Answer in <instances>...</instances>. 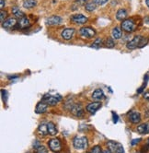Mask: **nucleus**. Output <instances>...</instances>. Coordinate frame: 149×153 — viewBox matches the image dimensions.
I'll use <instances>...</instances> for the list:
<instances>
[{"instance_id":"f257e3e1","label":"nucleus","mask_w":149,"mask_h":153,"mask_svg":"<svg viewBox=\"0 0 149 153\" xmlns=\"http://www.w3.org/2000/svg\"><path fill=\"white\" fill-rule=\"evenodd\" d=\"M147 42H148L147 38H145L142 35H137V36L134 37L133 40L127 42L126 47L130 50H134L136 48H143L147 45Z\"/></svg>"},{"instance_id":"f03ea898","label":"nucleus","mask_w":149,"mask_h":153,"mask_svg":"<svg viewBox=\"0 0 149 153\" xmlns=\"http://www.w3.org/2000/svg\"><path fill=\"white\" fill-rule=\"evenodd\" d=\"M88 138L86 137H74L73 140V146L76 149H85L88 148Z\"/></svg>"},{"instance_id":"7ed1b4c3","label":"nucleus","mask_w":149,"mask_h":153,"mask_svg":"<svg viewBox=\"0 0 149 153\" xmlns=\"http://www.w3.org/2000/svg\"><path fill=\"white\" fill-rule=\"evenodd\" d=\"M62 100V97L58 94L56 95H52V94H45L44 97H42V102H45L46 104L50 105V106H55L60 101Z\"/></svg>"},{"instance_id":"20e7f679","label":"nucleus","mask_w":149,"mask_h":153,"mask_svg":"<svg viewBox=\"0 0 149 153\" xmlns=\"http://www.w3.org/2000/svg\"><path fill=\"white\" fill-rule=\"evenodd\" d=\"M135 22L134 21V19H126L123 21H122L121 24V28L122 29V30L126 31V32H132L135 30Z\"/></svg>"},{"instance_id":"39448f33","label":"nucleus","mask_w":149,"mask_h":153,"mask_svg":"<svg viewBox=\"0 0 149 153\" xmlns=\"http://www.w3.org/2000/svg\"><path fill=\"white\" fill-rule=\"evenodd\" d=\"M48 146L50 149L55 153H59L62 150V144H61V141L58 138L50 139L48 141Z\"/></svg>"},{"instance_id":"423d86ee","label":"nucleus","mask_w":149,"mask_h":153,"mask_svg":"<svg viewBox=\"0 0 149 153\" xmlns=\"http://www.w3.org/2000/svg\"><path fill=\"white\" fill-rule=\"evenodd\" d=\"M79 34L81 37H83L85 39H89L96 35V31L94 29H92L90 27H82L79 30Z\"/></svg>"},{"instance_id":"0eeeda50","label":"nucleus","mask_w":149,"mask_h":153,"mask_svg":"<svg viewBox=\"0 0 149 153\" xmlns=\"http://www.w3.org/2000/svg\"><path fill=\"white\" fill-rule=\"evenodd\" d=\"M70 112L77 117H82L84 115V111L83 108L80 104H73L72 107L70 108Z\"/></svg>"},{"instance_id":"6e6552de","label":"nucleus","mask_w":149,"mask_h":153,"mask_svg":"<svg viewBox=\"0 0 149 153\" xmlns=\"http://www.w3.org/2000/svg\"><path fill=\"white\" fill-rule=\"evenodd\" d=\"M71 21L77 24H84L88 21V18L82 14H76L71 17Z\"/></svg>"},{"instance_id":"1a4fd4ad","label":"nucleus","mask_w":149,"mask_h":153,"mask_svg":"<svg viewBox=\"0 0 149 153\" xmlns=\"http://www.w3.org/2000/svg\"><path fill=\"white\" fill-rule=\"evenodd\" d=\"M62 22V18H60L59 16H52L46 19L45 23L48 26H56L59 25Z\"/></svg>"},{"instance_id":"9d476101","label":"nucleus","mask_w":149,"mask_h":153,"mask_svg":"<svg viewBox=\"0 0 149 153\" xmlns=\"http://www.w3.org/2000/svg\"><path fill=\"white\" fill-rule=\"evenodd\" d=\"M101 102H91V103H89V104H88L87 105V111L89 112V113H90L91 114H95L96 112H97L99 109L101 107Z\"/></svg>"},{"instance_id":"9b49d317","label":"nucleus","mask_w":149,"mask_h":153,"mask_svg":"<svg viewBox=\"0 0 149 153\" xmlns=\"http://www.w3.org/2000/svg\"><path fill=\"white\" fill-rule=\"evenodd\" d=\"M74 30L73 28H67V29H65L62 32H61V36L63 40H66V41H69L72 39V37L74 36Z\"/></svg>"},{"instance_id":"f8f14e48","label":"nucleus","mask_w":149,"mask_h":153,"mask_svg":"<svg viewBox=\"0 0 149 153\" xmlns=\"http://www.w3.org/2000/svg\"><path fill=\"white\" fill-rule=\"evenodd\" d=\"M47 107H48V104H46L45 102H44L41 101L37 104V106L35 108V113L38 114H44L47 111Z\"/></svg>"},{"instance_id":"ddd939ff","label":"nucleus","mask_w":149,"mask_h":153,"mask_svg":"<svg viewBox=\"0 0 149 153\" xmlns=\"http://www.w3.org/2000/svg\"><path fill=\"white\" fill-rule=\"evenodd\" d=\"M129 120L133 124H138L141 121V114L138 112H132L129 114Z\"/></svg>"},{"instance_id":"4468645a","label":"nucleus","mask_w":149,"mask_h":153,"mask_svg":"<svg viewBox=\"0 0 149 153\" xmlns=\"http://www.w3.org/2000/svg\"><path fill=\"white\" fill-rule=\"evenodd\" d=\"M18 20L15 18H11V19H8L7 20H5L4 22L2 23V27L6 28V29H9V28H13L15 25H17Z\"/></svg>"},{"instance_id":"2eb2a0df","label":"nucleus","mask_w":149,"mask_h":153,"mask_svg":"<svg viewBox=\"0 0 149 153\" xmlns=\"http://www.w3.org/2000/svg\"><path fill=\"white\" fill-rule=\"evenodd\" d=\"M30 20L27 17H23V18H21L19 19L18 20V27L20 29H26L28 27H30Z\"/></svg>"},{"instance_id":"dca6fc26","label":"nucleus","mask_w":149,"mask_h":153,"mask_svg":"<svg viewBox=\"0 0 149 153\" xmlns=\"http://www.w3.org/2000/svg\"><path fill=\"white\" fill-rule=\"evenodd\" d=\"M137 132L139 134H148L149 133V125L148 124H141L137 126Z\"/></svg>"},{"instance_id":"f3484780","label":"nucleus","mask_w":149,"mask_h":153,"mask_svg":"<svg viewBox=\"0 0 149 153\" xmlns=\"http://www.w3.org/2000/svg\"><path fill=\"white\" fill-rule=\"evenodd\" d=\"M127 18V11L125 9L122 8V9H119L118 11H117V14H116V19L118 20H121V21H123L124 19H126Z\"/></svg>"},{"instance_id":"a211bd4d","label":"nucleus","mask_w":149,"mask_h":153,"mask_svg":"<svg viewBox=\"0 0 149 153\" xmlns=\"http://www.w3.org/2000/svg\"><path fill=\"white\" fill-rule=\"evenodd\" d=\"M103 97H104V93H103V91L100 90V89L96 90V91L93 92V94H92V99H93V100H96V101H100V100H101Z\"/></svg>"},{"instance_id":"6ab92c4d","label":"nucleus","mask_w":149,"mask_h":153,"mask_svg":"<svg viewBox=\"0 0 149 153\" xmlns=\"http://www.w3.org/2000/svg\"><path fill=\"white\" fill-rule=\"evenodd\" d=\"M111 35H112V38L115 39V40H118L122 37V30L118 27H115L114 29H112L111 30Z\"/></svg>"},{"instance_id":"aec40b11","label":"nucleus","mask_w":149,"mask_h":153,"mask_svg":"<svg viewBox=\"0 0 149 153\" xmlns=\"http://www.w3.org/2000/svg\"><path fill=\"white\" fill-rule=\"evenodd\" d=\"M38 132L40 135H41L42 137H45L47 134H49L48 132V126L46 124H41L39 126V128H38Z\"/></svg>"},{"instance_id":"412c9836","label":"nucleus","mask_w":149,"mask_h":153,"mask_svg":"<svg viewBox=\"0 0 149 153\" xmlns=\"http://www.w3.org/2000/svg\"><path fill=\"white\" fill-rule=\"evenodd\" d=\"M48 126V132L51 136H55L57 134V129H56V126L52 123V122H49L47 124Z\"/></svg>"},{"instance_id":"4be33fe9","label":"nucleus","mask_w":149,"mask_h":153,"mask_svg":"<svg viewBox=\"0 0 149 153\" xmlns=\"http://www.w3.org/2000/svg\"><path fill=\"white\" fill-rule=\"evenodd\" d=\"M12 13L14 14V16H15L16 18H18V19H21V18L25 17L24 12L21 11V10H20L18 7H12Z\"/></svg>"},{"instance_id":"5701e85b","label":"nucleus","mask_w":149,"mask_h":153,"mask_svg":"<svg viewBox=\"0 0 149 153\" xmlns=\"http://www.w3.org/2000/svg\"><path fill=\"white\" fill-rule=\"evenodd\" d=\"M37 5L36 0H25L23 3V7L25 8H32Z\"/></svg>"},{"instance_id":"b1692460","label":"nucleus","mask_w":149,"mask_h":153,"mask_svg":"<svg viewBox=\"0 0 149 153\" xmlns=\"http://www.w3.org/2000/svg\"><path fill=\"white\" fill-rule=\"evenodd\" d=\"M96 7H97V4H96V2H88L86 4V10H88V11H89V12L94 11V10L96 9Z\"/></svg>"},{"instance_id":"393cba45","label":"nucleus","mask_w":149,"mask_h":153,"mask_svg":"<svg viewBox=\"0 0 149 153\" xmlns=\"http://www.w3.org/2000/svg\"><path fill=\"white\" fill-rule=\"evenodd\" d=\"M104 45L107 48H113L115 45V42L112 38H108L106 40V42H104Z\"/></svg>"},{"instance_id":"a878e982","label":"nucleus","mask_w":149,"mask_h":153,"mask_svg":"<svg viewBox=\"0 0 149 153\" xmlns=\"http://www.w3.org/2000/svg\"><path fill=\"white\" fill-rule=\"evenodd\" d=\"M117 145H118V143H117V142H113V141H109V142H107V146H108V148H109L111 151H114V152H115V150H116Z\"/></svg>"},{"instance_id":"bb28decb","label":"nucleus","mask_w":149,"mask_h":153,"mask_svg":"<svg viewBox=\"0 0 149 153\" xmlns=\"http://www.w3.org/2000/svg\"><path fill=\"white\" fill-rule=\"evenodd\" d=\"M102 40L101 39H97V40H95V42H93V45H91L92 48H100L101 45H102Z\"/></svg>"},{"instance_id":"cd10ccee","label":"nucleus","mask_w":149,"mask_h":153,"mask_svg":"<svg viewBox=\"0 0 149 153\" xmlns=\"http://www.w3.org/2000/svg\"><path fill=\"white\" fill-rule=\"evenodd\" d=\"M90 152H91V153H103V152H102V150H101L100 146H99V145L94 146V147L91 149Z\"/></svg>"},{"instance_id":"c85d7f7f","label":"nucleus","mask_w":149,"mask_h":153,"mask_svg":"<svg viewBox=\"0 0 149 153\" xmlns=\"http://www.w3.org/2000/svg\"><path fill=\"white\" fill-rule=\"evenodd\" d=\"M7 18V12L5 11V10H1L0 12V19H1V22H4V19H6Z\"/></svg>"},{"instance_id":"c756f323","label":"nucleus","mask_w":149,"mask_h":153,"mask_svg":"<svg viewBox=\"0 0 149 153\" xmlns=\"http://www.w3.org/2000/svg\"><path fill=\"white\" fill-rule=\"evenodd\" d=\"M36 153H48V150L45 147L41 146L36 149Z\"/></svg>"},{"instance_id":"7c9ffc66","label":"nucleus","mask_w":149,"mask_h":153,"mask_svg":"<svg viewBox=\"0 0 149 153\" xmlns=\"http://www.w3.org/2000/svg\"><path fill=\"white\" fill-rule=\"evenodd\" d=\"M115 153H124L123 147H122L120 143H118V145H117V148H116Z\"/></svg>"},{"instance_id":"2f4dec72","label":"nucleus","mask_w":149,"mask_h":153,"mask_svg":"<svg viewBox=\"0 0 149 153\" xmlns=\"http://www.w3.org/2000/svg\"><path fill=\"white\" fill-rule=\"evenodd\" d=\"M108 0H94V2H96V4L98 5H104L105 3H107Z\"/></svg>"},{"instance_id":"473e14b6","label":"nucleus","mask_w":149,"mask_h":153,"mask_svg":"<svg viewBox=\"0 0 149 153\" xmlns=\"http://www.w3.org/2000/svg\"><path fill=\"white\" fill-rule=\"evenodd\" d=\"M41 145L40 144V141L39 140H35L34 142H33V148L35 149H37L39 147H41Z\"/></svg>"},{"instance_id":"72a5a7b5","label":"nucleus","mask_w":149,"mask_h":153,"mask_svg":"<svg viewBox=\"0 0 149 153\" xmlns=\"http://www.w3.org/2000/svg\"><path fill=\"white\" fill-rule=\"evenodd\" d=\"M140 141H141V138H136V139H134V140H132V142H131V145H132V146H134V145H136L137 143H139Z\"/></svg>"},{"instance_id":"f704fd0d","label":"nucleus","mask_w":149,"mask_h":153,"mask_svg":"<svg viewBox=\"0 0 149 153\" xmlns=\"http://www.w3.org/2000/svg\"><path fill=\"white\" fill-rule=\"evenodd\" d=\"M2 98L4 102H7V91L4 90H2Z\"/></svg>"},{"instance_id":"c9c22d12","label":"nucleus","mask_w":149,"mask_h":153,"mask_svg":"<svg viewBox=\"0 0 149 153\" xmlns=\"http://www.w3.org/2000/svg\"><path fill=\"white\" fill-rule=\"evenodd\" d=\"M113 114V122L114 123H117V122H118V115H117L116 114H114V113H112Z\"/></svg>"},{"instance_id":"e433bc0d","label":"nucleus","mask_w":149,"mask_h":153,"mask_svg":"<svg viewBox=\"0 0 149 153\" xmlns=\"http://www.w3.org/2000/svg\"><path fill=\"white\" fill-rule=\"evenodd\" d=\"M144 99L145 100H146V101H149V91H147V92H145L144 95Z\"/></svg>"},{"instance_id":"4c0bfd02","label":"nucleus","mask_w":149,"mask_h":153,"mask_svg":"<svg viewBox=\"0 0 149 153\" xmlns=\"http://www.w3.org/2000/svg\"><path fill=\"white\" fill-rule=\"evenodd\" d=\"M87 1H88V0H77V2L79 5H84V4H86Z\"/></svg>"},{"instance_id":"58836bf2","label":"nucleus","mask_w":149,"mask_h":153,"mask_svg":"<svg viewBox=\"0 0 149 153\" xmlns=\"http://www.w3.org/2000/svg\"><path fill=\"white\" fill-rule=\"evenodd\" d=\"M145 86H146V84L145 83V84H144V85H143V86L141 87V88H140L139 90L137 91V92H138V93H141V92H143V90H144V89L145 88Z\"/></svg>"},{"instance_id":"ea45409f","label":"nucleus","mask_w":149,"mask_h":153,"mask_svg":"<svg viewBox=\"0 0 149 153\" xmlns=\"http://www.w3.org/2000/svg\"><path fill=\"white\" fill-rule=\"evenodd\" d=\"M147 149H148V145L143 148V153H146L147 152Z\"/></svg>"},{"instance_id":"a19ab883","label":"nucleus","mask_w":149,"mask_h":153,"mask_svg":"<svg viewBox=\"0 0 149 153\" xmlns=\"http://www.w3.org/2000/svg\"><path fill=\"white\" fill-rule=\"evenodd\" d=\"M103 153H112V151H111L110 149H105V150H103Z\"/></svg>"},{"instance_id":"79ce46f5","label":"nucleus","mask_w":149,"mask_h":153,"mask_svg":"<svg viewBox=\"0 0 149 153\" xmlns=\"http://www.w3.org/2000/svg\"><path fill=\"white\" fill-rule=\"evenodd\" d=\"M0 7H1V8H3L5 7V1H4V0H1V5H0Z\"/></svg>"},{"instance_id":"37998d69","label":"nucleus","mask_w":149,"mask_h":153,"mask_svg":"<svg viewBox=\"0 0 149 153\" xmlns=\"http://www.w3.org/2000/svg\"><path fill=\"white\" fill-rule=\"evenodd\" d=\"M145 23H146V24H148V25H149V17H147V18L145 19Z\"/></svg>"},{"instance_id":"c03bdc74","label":"nucleus","mask_w":149,"mask_h":153,"mask_svg":"<svg viewBox=\"0 0 149 153\" xmlns=\"http://www.w3.org/2000/svg\"><path fill=\"white\" fill-rule=\"evenodd\" d=\"M145 4H146V6H147L148 8H149V0H145Z\"/></svg>"}]
</instances>
